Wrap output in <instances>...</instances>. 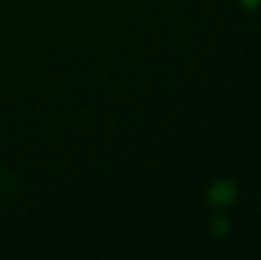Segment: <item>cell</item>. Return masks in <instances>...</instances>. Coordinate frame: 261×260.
I'll return each mask as SVG.
<instances>
[{
    "mask_svg": "<svg viewBox=\"0 0 261 260\" xmlns=\"http://www.w3.org/2000/svg\"><path fill=\"white\" fill-rule=\"evenodd\" d=\"M242 4H244V7H247V9H256V7H259L261 0H242Z\"/></svg>",
    "mask_w": 261,
    "mask_h": 260,
    "instance_id": "3957f363",
    "label": "cell"
},
{
    "mask_svg": "<svg viewBox=\"0 0 261 260\" xmlns=\"http://www.w3.org/2000/svg\"><path fill=\"white\" fill-rule=\"evenodd\" d=\"M212 230L215 233H219V235H224V233H227V230H229V223L224 218H217L215 221L212 223Z\"/></svg>",
    "mask_w": 261,
    "mask_h": 260,
    "instance_id": "7a4b0ae2",
    "label": "cell"
},
{
    "mask_svg": "<svg viewBox=\"0 0 261 260\" xmlns=\"http://www.w3.org/2000/svg\"><path fill=\"white\" fill-rule=\"evenodd\" d=\"M234 196H237V189L227 180L217 182V184H213L212 189H210V198H212V201H215L217 205L229 203V201L234 200Z\"/></svg>",
    "mask_w": 261,
    "mask_h": 260,
    "instance_id": "6da1fadb",
    "label": "cell"
}]
</instances>
